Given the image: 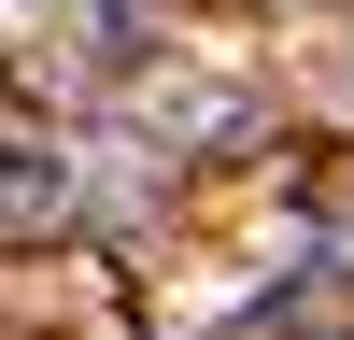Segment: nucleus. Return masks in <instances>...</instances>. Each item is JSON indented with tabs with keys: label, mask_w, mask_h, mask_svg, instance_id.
Wrapping results in <instances>:
<instances>
[{
	"label": "nucleus",
	"mask_w": 354,
	"mask_h": 340,
	"mask_svg": "<svg viewBox=\"0 0 354 340\" xmlns=\"http://www.w3.org/2000/svg\"><path fill=\"white\" fill-rule=\"evenodd\" d=\"M71 198V156H43V142H0V227L15 213H57Z\"/></svg>",
	"instance_id": "f257e3e1"
}]
</instances>
